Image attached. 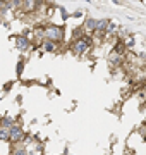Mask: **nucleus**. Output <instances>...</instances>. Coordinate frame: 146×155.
Here are the masks:
<instances>
[{
	"label": "nucleus",
	"mask_w": 146,
	"mask_h": 155,
	"mask_svg": "<svg viewBox=\"0 0 146 155\" xmlns=\"http://www.w3.org/2000/svg\"><path fill=\"white\" fill-rule=\"evenodd\" d=\"M14 124H16V122H14L12 117H4L2 122H0V126H4V127H11V126H14Z\"/></svg>",
	"instance_id": "8"
},
{
	"label": "nucleus",
	"mask_w": 146,
	"mask_h": 155,
	"mask_svg": "<svg viewBox=\"0 0 146 155\" xmlns=\"http://www.w3.org/2000/svg\"><path fill=\"white\" fill-rule=\"evenodd\" d=\"M29 45H31V43H29V40L26 38V36H17V38H16V47L19 50H23V52L29 48Z\"/></svg>",
	"instance_id": "5"
},
{
	"label": "nucleus",
	"mask_w": 146,
	"mask_h": 155,
	"mask_svg": "<svg viewBox=\"0 0 146 155\" xmlns=\"http://www.w3.org/2000/svg\"><path fill=\"white\" fill-rule=\"evenodd\" d=\"M95 28H96V19L93 17H88L86 19V24H84V31H90V33H95Z\"/></svg>",
	"instance_id": "7"
},
{
	"label": "nucleus",
	"mask_w": 146,
	"mask_h": 155,
	"mask_svg": "<svg viewBox=\"0 0 146 155\" xmlns=\"http://www.w3.org/2000/svg\"><path fill=\"white\" fill-rule=\"evenodd\" d=\"M113 2H115V4H120V0H113Z\"/></svg>",
	"instance_id": "9"
},
{
	"label": "nucleus",
	"mask_w": 146,
	"mask_h": 155,
	"mask_svg": "<svg viewBox=\"0 0 146 155\" xmlns=\"http://www.w3.org/2000/svg\"><path fill=\"white\" fill-rule=\"evenodd\" d=\"M90 40L86 38V36H81V38H76L72 41V45H71V48H72L74 54H78V55H83V54H86L88 52V48H90Z\"/></svg>",
	"instance_id": "1"
},
{
	"label": "nucleus",
	"mask_w": 146,
	"mask_h": 155,
	"mask_svg": "<svg viewBox=\"0 0 146 155\" xmlns=\"http://www.w3.org/2000/svg\"><path fill=\"white\" fill-rule=\"evenodd\" d=\"M24 138H26V133H24L17 124H14V126L9 127V143L11 145L12 143H21Z\"/></svg>",
	"instance_id": "3"
},
{
	"label": "nucleus",
	"mask_w": 146,
	"mask_h": 155,
	"mask_svg": "<svg viewBox=\"0 0 146 155\" xmlns=\"http://www.w3.org/2000/svg\"><path fill=\"white\" fill-rule=\"evenodd\" d=\"M43 35H45L46 40H52V41H62L64 38V29L59 28V26H48V28H43Z\"/></svg>",
	"instance_id": "2"
},
{
	"label": "nucleus",
	"mask_w": 146,
	"mask_h": 155,
	"mask_svg": "<svg viewBox=\"0 0 146 155\" xmlns=\"http://www.w3.org/2000/svg\"><path fill=\"white\" fill-rule=\"evenodd\" d=\"M57 41H52V40H43V43H41V47H43V50H46V52H55L57 50Z\"/></svg>",
	"instance_id": "6"
},
{
	"label": "nucleus",
	"mask_w": 146,
	"mask_h": 155,
	"mask_svg": "<svg viewBox=\"0 0 146 155\" xmlns=\"http://www.w3.org/2000/svg\"><path fill=\"white\" fill-rule=\"evenodd\" d=\"M124 59H125V57H124L122 54L115 52V50H112V52H110V55H108V62H110L112 66H120V64L124 62Z\"/></svg>",
	"instance_id": "4"
}]
</instances>
